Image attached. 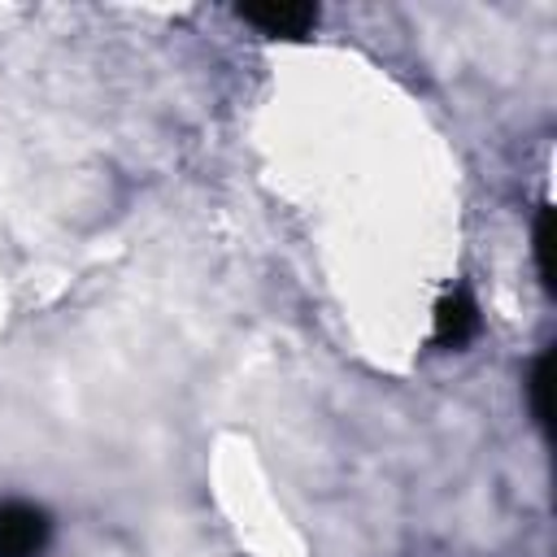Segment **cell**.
<instances>
[{
    "instance_id": "obj_4",
    "label": "cell",
    "mask_w": 557,
    "mask_h": 557,
    "mask_svg": "<svg viewBox=\"0 0 557 557\" xmlns=\"http://www.w3.org/2000/svg\"><path fill=\"white\" fill-rule=\"evenodd\" d=\"M548 392H553V352H544V357L535 361V374H531V405H535V418H540L544 426L553 422Z\"/></svg>"
},
{
    "instance_id": "obj_3",
    "label": "cell",
    "mask_w": 557,
    "mask_h": 557,
    "mask_svg": "<svg viewBox=\"0 0 557 557\" xmlns=\"http://www.w3.org/2000/svg\"><path fill=\"white\" fill-rule=\"evenodd\" d=\"M474 326H479V318H474L470 296L453 292V296L440 300V309H435V339L440 344H453L457 348V344H466L474 335Z\"/></svg>"
},
{
    "instance_id": "obj_5",
    "label": "cell",
    "mask_w": 557,
    "mask_h": 557,
    "mask_svg": "<svg viewBox=\"0 0 557 557\" xmlns=\"http://www.w3.org/2000/svg\"><path fill=\"white\" fill-rule=\"evenodd\" d=\"M535 257H540L544 283L553 287V283H557V278H553V209H540V218H535Z\"/></svg>"
},
{
    "instance_id": "obj_2",
    "label": "cell",
    "mask_w": 557,
    "mask_h": 557,
    "mask_svg": "<svg viewBox=\"0 0 557 557\" xmlns=\"http://www.w3.org/2000/svg\"><path fill=\"white\" fill-rule=\"evenodd\" d=\"M239 17L252 22L265 35L296 39V35H305L318 22V9L313 4H292V0H261V4H239Z\"/></svg>"
},
{
    "instance_id": "obj_1",
    "label": "cell",
    "mask_w": 557,
    "mask_h": 557,
    "mask_svg": "<svg viewBox=\"0 0 557 557\" xmlns=\"http://www.w3.org/2000/svg\"><path fill=\"white\" fill-rule=\"evenodd\" d=\"M48 544V513L26 500L0 505V557H39Z\"/></svg>"
}]
</instances>
